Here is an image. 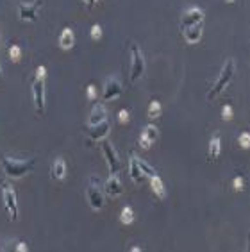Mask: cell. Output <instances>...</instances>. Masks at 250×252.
<instances>
[{"label": "cell", "mask_w": 250, "mask_h": 252, "mask_svg": "<svg viewBox=\"0 0 250 252\" xmlns=\"http://www.w3.org/2000/svg\"><path fill=\"white\" fill-rule=\"evenodd\" d=\"M234 72H236V64L232 59H227L225 61V64L222 66V70H220L218 74V79L214 81L213 88L209 89V93L206 95L208 97V100H214L216 97H218L222 91H224L227 86L230 84V81L234 79Z\"/></svg>", "instance_id": "1"}, {"label": "cell", "mask_w": 250, "mask_h": 252, "mask_svg": "<svg viewBox=\"0 0 250 252\" xmlns=\"http://www.w3.org/2000/svg\"><path fill=\"white\" fill-rule=\"evenodd\" d=\"M120 220H122V224H125V226H129V224H132V222H134V211H132V208H130V206H125L124 210H122Z\"/></svg>", "instance_id": "21"}, {"label": "cell", "mask_w": 250, "mask_h": 252, "mask_svg": "<svg viewBox=\"0 0 250 252\" xmlns=\"http://www.w3.org/2000/svg\"><path fill=\"white\" fill-rule=\"evenodd\" d=\"M102 154H104L105 158V163H107V168H109V173H118L122 168L120 159H118V152H116V148L113 147V143L105 138L102 140Z\"/></svg>", "instance_id": "7"}, {"label": "cell", "mask_w": 250, "mask_h": 252, "mask_svg": "<svg viewBox=\"0 0 250 252\" xmlns=\"http://www.w3.org/2000/svg\"><path fill=\"white\" fill-rule=\"evenodd\" d=\"M225 2H227V4H234L236 0H225Z\"/></svg>", "instance_id": "33"}, {"label": "cell", "mask_w": 250, "mask_h": 252, "mask_svg": "<svg viewBox=\"0 0 250 252\" xmlns=\"http://www.w3.org/2000/svg\"><path fill=\"white\" fill-rule=\"evenodd\" d=\"M45 77H47V68L38 66L36 77L32 81V99H34V107L40 116L45 115Z\"/></svg>", "instance_id": "3"}, {"label": "cell", "mask_w": 250, "mask_h": 252, "mask_svg": "<svg viewBox=\"0 0 250 252\" xmlns=\"http://www.w3.org/2000/svg\"><path fill=\"white\" fill-rule=\"evenodd\" d=\"M150 186H152V191L159 197V199H165L167 197V189H165V184H163V179L159 175H154L150 177Z\"/></svg>", "instance_id": "20"}, {"label": "cell", "mask_w": 250, "mask_h": 252, "mask_svg": "<svg viewBox=\"0 0 250 252\" xmlns=\"http://www.w3.org/2000/svg\"><path fill=\"white\" fill-rule=\"evenodd\" d=\"M118 122H120V124H127V122H129V111L127 109L118 111Z\"/></svg>", "instance_id": "30"}, {"label": "cell", "mask_w": 250, "mask_h": 252, "mask_svg": "<svg viewBox=\"0 0 250 252\" xmlns=\"http://www.w3.org/2000/svg\"><path fill=\"white\" fill-rule=\"evenodd\" d=\"M204 23V11L200 7H188L181 16V29H188V27L202 25Z\"/></svg>", "instance_id": "8"}, {"label": "cell", "mask_w": 250, "mask_h": 252, "mask_svg": "<svg viewBox=\"0 0 250 252\" xmlns=\"http://www.w3.org/2000/svg\"><path fill=\"white\" fill-rule=\"evenodd\" d=\"M100 38H102V27H100L99 23H95V25L91 27V40L97 42V40H100Z\"/></svg>", "instance_id": "26"}, {"label": "cell", "mask_w": 250, "mask_h": 252, "mask_svg": "<svg viewBox=\"0 0 250 252\" xmlns=\"http://www.w3.org/2000/svg\"><path fill=\"white\" fill-rule=\"evenodd\" d=\"M2 199H4L5 211L13 222L18 218V202H16V191L9 183L2 184Z\"/></svg>", "instance_id": "6"}, {"label": "cell", "mask_w": 250, "mask_h": 252, "mask_svg": "<svg viewBox=\"0 0 250 252\" xmlns=\"http://www.w3.org/2000/svg\"><path fill=\"white\" fill-rule=\"evenodd\" d=\"M220 152H222V138H220V134H214L209 142V158L214 161L220 156Z\"/></svg>", "instance_id": "19"}, {"label": "cell", "mask_w": 250, "mask_h": 252, "mask_svg": "<svg viewBox=\"0 0 250 252\" xmlns=\"http://www.w3.org/2000/svg\"><path fill=\"white\" fill-rule=\"evenodd\" d=\"M0 72H2V70H0Z\"/></svg>", "instance_id": "34"}, {"label": "cell", "mask_w": 250, "mask_h": 252, "mask_svg": "<svg viewBox=\"0 0 250 252\" xmlns=\"http://www.w3.org/2000/svg\"><path fill=\"white\" fill-rule=\"evenodd\" d=\"M86 93H88V99L89 100H95V99H97V88H95V84H88V88H86Z\"/></svg>", "instance_id": "29"}, {"label": "cell", "mask_w": 250, "mask_h": 252, "mask_svg": "<svg viewBox=\"0 0 250 252\" xmlns=\"http://www.w3.org/2000/svg\"><path fill=\"white\" fill-rule=\"evenodd\" d=\"M232 116H234L232 107H230L229 104L224 105V107H222V118H224V120H232Z\"/></svg>", "instance_id": "25"}, {"label": "cell", "mask_w": 250, "mask_h": 252, "mask_svg": "<svg viewBox=\"0 0 250 252\" xmlns=\"http://www.w3.org/2000/svg\"><path fill=\"white\" fill-rule=\"evenodd\" d=\"M122 93H124V88H122V84L118 79H115V77H111V79L105 81L104 84V93H102V97H104V100H115L118 99V97H122Z\"/></svg>", "instance_id": "12"}, {"label": "cell", "mask_w": 250, "mask_h": 252, "mask_svg": "<svg viewBox=\"0 0 250 252\" xmlns=\"http://www.w3.org/2000/svg\"><path fill=\"white\" fill-rule=\"evenodd\" d=\"M138 163H140L141 170H143V173H145V177H154V175H157L156 168L152 167V165H148L143 158H138Z\"/></svg>", "instance_id": "23"}, {"label": "cell", "mask_w": 250, "mask_h": 252, "mask_svg": "<svg viewBox=\"0 0 250 252\" xmlns=\"http://www.w3.org/2000/svg\"><path fill=\"white\" fill-rule=\"evenodd\" d=\"M104 193L111 199H116V197H122L124 195V184H122L118 173H111L107 181L104 184Z\"/></svg>", "instance_id": "10"}, {"label": "cell", "mask_w": 250, "mask_h": 252, "mask_svg": "<svg viewBox=\"0 0 250 252\" xmlns=\"http://www.w3.org/2000/svg\"><path fill=\"white\" fill-rule=\"evenodd\" d=\"M9 58H11V61L18 63V61L21 59V47H18V45H11V48H9Z\"/></svg>", "instance_id": "24"}, {"label": "cell", "mask_w": 250, "mask_h": 252, "mask_svg": "<svg viewBox=\"0 0 250 252\" xmlns=\"http://www.w3.org/2000/svg\"><path fill=\"white\" fill-rule=\"evenodd\" d=\"M0 165H2V170H4L5 175L11 179H20L34 170V159L20 161V159H13V158H2Z\"/></svg>", "instance_id": "2"}, {"label": "cell", "mask_w": 250, "mask_h": 252, "mask_svg": "<svg viewBox=\"0 0 250 252\" xmlns=\"http://www.w3.org/2000/svg\"><path fill=\"white\" fill-rule=\"evenodd\" d=\"M73 45H75V36H73V31L72 29H62V32L59 34V47L62 48V50H70V48H73Z\"/></svg>", "instance_id": "17"}, {"label": "cell", "mask_w": 250, "mask_h": 252, "mask_svg": "<svg viewBox=\"0 0 250 252\" xmlns=\"http://www.w3.org/2000/svg\"><path fill=\"white\" fill-rule=\"evenodd\" d=\"M86 199L89 202V208L95 211H99L104 208V191L99 186V179L91 177L89 179V186L86 189Z\"/></svg>", "instance_id": "5"}, {"label": "cell", "mask_w": 250, "mask_h": 252, "mask_svg": "<svg viewBox=\"0 0 250 252\" xmlns=\"http://www.w3.org/2000/svg\"><path fill=\"white\" fill-rule=\"evenodd\" d=\"M156 140H157V127L156 126H146L145 129H143V132H141V136H140L141 148L148 150V148L154 145Z\"/></svg>", "instance_id": "14"}, {"label": "cell", "mask_w": 250, "mask_h": 252, "mask_svg": "<svg viewBox=\"0 0 250 252\" xmlns=\"http://www.w3.org/2000/svg\"><path fill=\"white\" fill-rule=\"evenodd\" d=\"M129 175L134 184H141L145 181V173L141 170L140 163H138V156H136L134 152L130 154V159H129Z\"/></svg>", "instance_id": "13"}, {"label": "cell", "mask_w": 250, "mask_h": 252, "mask_svg": "<svg viewBox=\"0 0 250 252\" xmlns=\"http://www.w3.org/2000/svg\"><path fill=\"white\" fill-rule=\"evenodd\" d=\"M238 142H240V145L243 148H249L250 147V132H241Z\"/></svg>", "instance_id": "27"}, {"label": "cell", "mask_w": 250, "mask_h": 252, "mask_svg": "<svg viewBox=\"0 0 250 252\" xmlns=\"http://www.w3.org/2000/svg\"><path fill=\"white\" fill-rule=\"evenodd\" d=\"M50 177L56 179V181H62V179L66 177V163H64L62 158H58L52 163V167H50Z\"/></svg>", "instance_id": "16"}, {"label": "cell", "mask_w": 250, "mask_h": 252, "mask_svg": "<svg viewBox=\"0 0 250 252\" xmlns=\"http://www.w3.org/2000/svg\"><path fill=\"white\" fill-rule=\"evenodd\" d=\"M16 251H20V252L27 251V245H25L23 242H20V243H18V247H16Z\"/></svg>", "instance_id": "32"}, {"label": "cell", "mask_w": 250, "mask_h": 252, "mask_svg": "<svg viewBox=\"0 0 250 252\" xmlns=\"http://www.w3.org/2000/svg\"><path fill=\"white\" fill-rule=\"evenodd\" d=\"M183 34H184V40L193 45V43L200 42V38H202V25H195V27L183 29Z\"/></svg>", "instance_id": "18"}, {"label": "cell", "mask_w": 250, "mask_h": 252, "mask_svg": "<svg viewBox=\"0 0 250 252\" xmlns=\"http://www.w3.org/2000/svg\"><path fill=\"white\" fill-rule=\"evenodd\" d=\"M43 7V0H34L31 4L27 2H21L18 5V16H20L23 21H36L38 20V11Z\"/></svg>", "instance_id": "9"}, {"label": "cell", "mask_w": 250, "mask_h": 252, "mask_svg": "<svg viewBox=\"0 0 250 252\" xmlns=\"http://www.w3.org/2000/svg\"><path fill=\"white\" fill-rule=\"evenodd\" d=\"M146 113H148V118H152V120H154V118H159V116H161V113H163L161 104H159L157 100H152Z\"/></svg>", "instance_id": "22"}, {"label": "cell", "mask_w": 250, "mask_h": 252, "mask_svg": "<svg viewBox=\"0 0 250 252\" xmlns=\"http://www.w3.org/2000/svg\"><path fill=\"white\" fill-rule=\"evenodd\" d=\"M143 74H145V58L141 48L132 43L130 45V83H136Z\"/></svg>", "instance_id": "4"}, {"label": "cell", "mask_w": 250, "mask_h": 252, "mask_svg": "<svg viewBox=\"0 0 250 252\" xmlns=\"http://www.w3.org/2000/svg\"><path fill=\"white\" fill-rule=\"evenodd\" d=\"M109 132H111V124L107 120L100 122L97 126L88 127V134L91 142H102V140H105V138L109 136Z\"/></svg>", "instance_id": "11"}, {"label": "cell", "mask_w": 250, "mask_h": 252, "mask_svg": "<svg viewBox=\"0 0 250 252\" xmlns=\"http://www.w3.org/2000/svg\"><path fill=\"white\" fill-rule=\"evenodd\" d=\"M232 188H234L236 191H241V189L245 188V181H243V177H234V179H232Z\"/></svg>", "instance_id": "28"}, {"label": "cell", "mask_w": 250, "mask_h": 252, "mask_svg": "<svg viewBox=\"0 0 250 252\" xmlns=\"http://www.w3.org/2000/svg\"><path fill=\"white\" fill-rule=\"evenodd\" d=\"M84 4L88 5V7H93L95 4H97V2H99V0H83Z\"/></svg>", "instance_id": "31"}, {"label": "cell", "mask_w": 250, "mask_h": 252, "mask_svg": "<svg viewBox=\"0 0 250 252\" xmlns=\"http://www.w3.org/2000/svg\"><path fill=\"white\" fill-rule=\"evenodd\" d=\"M104 120H107V111H105L104 104H95L88 116V127L97 126V124H100V122Z\"/></svg>", "instance_id": "15"}]
</instances>
